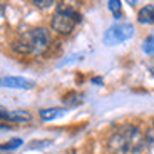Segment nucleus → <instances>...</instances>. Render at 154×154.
Wrapping results in <instances>:
<instances>
[{
	"instance_id": "1",
	"label": "nucleus",
	"mask_w": 154,
	"mask_h": 154,
	"mask_svg": "<svg viewBox=\"0 0 154 154\" xmlns=\"http://www.w3.org/2000/svg\"><path fill=\"white\" fill-rule=\"evenodd\" d=\"M144 146V136L136 126H122L112 132L107 139V147L112 154H134L139 152Z\"/></svg>"
},
{
	"instance_id": "2",
	"label": "nucleus",
	"mask_w": 154,
	"mask_h": 154,
	"mask_svg": "<svg viewBox=\"0 0 154 154\" xmlns=\"http://www.w3.org/2000/svg\"><path fill=\"white\" fill-rule=\"evenodd\" d=\"M50 42H52L50 32L44 27H37L20 35L12 44V49L22 55H40L49 49Z\"/></svg>"
},
{
	"instance_id": "3",
	"label": "nucleus",
	"mask_w": 154,
	"mask_h": 154,
	"mask_svg": "<svg viewBox=\"0 0 154 154\" xmlns=\"http://www.w3.org/2000/svg\"><path fill=\"white\" fill-rule=\"evenodd\" d=\"M81 14L69 4H59L55 8V14L50 20V27L52 30L57 32L60 35H69L74 29L77 27V23L81 22Z\"/></svg>"
},
{
	"instance_id": "4",
	"label": "nucleus",
	"mask_w": 154,
	"mask_h": 154,
	"mask_svg": "<svg viewBox=\"0 0 154 154\" xmlns=\"http://www.w3.org/2000/svg\"><path fill=\"white\" fill-rule=\"evenodd\" d=\"M134 35V27L131 23H116L104 34V44L109 47L117 45L121 42H126Z\"/></svg>"
},
{
	"instance_id": "5",
	"label": "nucleus",
	"mask_w": 154,
	"mask_h": 154,
	"mask_svg": "<svg viewBox=\"0 0 154 154\" xmlns=\"http://www.w3.org/2000/svg\"><path fill=\"white\" fill-rule=\"evenodd\" d=\"M0 121H5V122H15V124L30 122L32 114L29 111H8V109L0 107Z\"/></svg>"
},
{
	"instance_id": "6",
	"label": "nucleus",
	"mask_w": 154,
	"mask_h": 154,
	"mask_svg": "<svg viewBox=\"0 0 154 154\" xmlns=\"http://www.w3.org/2000/svg\"><path fill=\"white\" fill-rule=\"evenodd\" d=\"M0 85L2 87H10V89H32L35 85L34 81L23 79V77H2L0 79Z\"/></svg>"
},
{
	"instance_id": "7",
	"label": "nucleus",
	"mask_w": 154,
	"mask_h": 154,
	"mask_svg": "<svg viewBox=\"0 0 154 154\" xmlns=\"http://www.w3.org/2000/svg\"><path fill=\"white\" fill-rule=\"evenodd\" d=\"M137 20H139V23H143V25H151V23H154V5L152 4L144 5L137 14Z\"/></svg>"
},
{
	"instance_id": "8",
	"label": "nucleus",
	"mask_w": 154,
	"mask_h": 154,
	"mask_svg": "<svg viewBox=\"0 0 154 154\" xmlns=\"http://www.w3.org/2000/svg\"><path fill=\"white\" fill-rule=\"evenodd\" d=\"M64 112H66L64 107H49V109H42L38 112V116H40L42 121H52L55 117H59V116H62Z\"/></svg>"
},
{
	"instance_id": "9",
	"label": "nucleus",
	"mask_w": 154,
	"mask_h": 154,
	"mask_svg": "<svg viewBox=\"0 0 154 154\" xmlns=\"http://www.w3.org/2000/svg\"><path fill=\"white\" fill-rule=\"evenodd\" d=\"M22 144H23V141L20 137H14V139H10L8 143L0 144V151H15L17 147H20Z\"/></svg>"
},
{
	"instance_id": "10",
	"label": "nucleus",
	"mask_w": 154,
	"mask_h": 154,
	"mask_svg": "<svg viewBox=\"0 0 154 154\" xmlns=\"http://www.w3.org/2000/svg\"><path fill=\"white\" fill-rule=\"evenodd\" d=\"M107 5H109V10L114 14L116 19H121V14H122V5H121L119 0H111Z\"/></svg>"
},
{
	"instance_id": "11",
	"label": "nucleus",
	"mask_w": 154,
	"mask_h": 154,
	"mask_svg": "<svg viewBox=\"0 0 154 154\" xmlns=\"http://www.w3.org/2000/svg\"><path fill=\"white\" fill-rule=\"evenodd\" d=\"M143 49H144V52H146V54H149V55L154 54V34L149 35V37L144 40V47H143Z\"/></svg>"
},
{
	"instance_id": "12",
	"label": "nucleus",
	"mask_w": 154,
	"mask_h": 154,
	"mask_svg": "<svg viewBox=\"0 0 154 154\" xmlns=\"http://www.w3.org/2000/svg\"><path fill=\"white\" fill-rule=\"evenodd\" d=\"M32 4L38 8H49L50 5H54V2H52V0H34Z\"/></svg>"
},
{
	"instance_id": "13",
	"label": "nucleus",
	"mask_w": 154,
	"mask_h": 154,
	"mask_svg": "<svg viewBox=\"0 0 154 154\" xmlns=\"http://www.w3.org/2000/svg\"><path fill=\"white\" fill-rule=\"evenodd\" d=\"M49 144H50V141H44V143H34V144H30L29 147H30V149L32 147H44V146H49Z\"/></svg>"
},
{
	"instance_id": "14",
	"label": "nucleus",
	"mask_w": 154,
	"mask_h": 154,
	"mask_svg": "<svg viewBox=\"0 0 154 154\" xmlns=\"http://www.w3.org/2000/svg\"><path fill=\"white\" fill-rule=\"evenodd\" d=\"M152 126H154V121H152Z\"/></svg>"
}]
</instances>
